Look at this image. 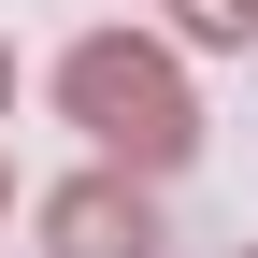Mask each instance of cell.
Returning a JSON list of instances; mask_svg holds the SVG:
<instances>
[{
    "mask_svg": "<svg viewBox=\"0 0 258 258\" xmlns=\"http://www.w3.org/2000/svg\"><path fill=\"white\" fill-rule=\"evenodd\" d=\"M0 115H15V43H0Z\"/></svg>",
    "mask_w": 258,
    "mask_h": 258,
    "instance_id": "3",
    "label": "cell"
},
{
    "mask_svg": "<svg viewBox=\"0 0 258 258\" xmlns=\"http://www.w3.org/2000/svg\"><path fill=\"white\" fill-rule=\"evenodd\" d=\"M244 15H258V0H244Z\"/></svg>",
    "mask_w": 258,
    "mask_h": 258,
    "instance_id": "5",
    "label": "cell"
},
{
    "mask_svg": "<svg viewBox=\"0 0 258 258\" xmlns=\"http://www.w3.org/2000/svg\"><path fill=\"white\" fill-rule=\"evenodd\" d=\"M57 101H72V129L115 158V172H172V158L201 144V115H186L172 57H158V43H129V29H101V43H72V57H57Z\"/></svg>",
    "mask_w": 258,
    "mask_h": 258,
    "instance_id": "1",
    "label": "cell"
},
{
    "mask_svg": "<svg viewBox=\"0 0 258 258\" xmlns=\"http://www.w3.org/2000/svg\"><path fill=\"white\" fill-rule=\"evenodd\" d=\"M43 244H57V258H158V201H144L129 172H72V186L43 201Z\"/></svg>",
    "mask_w": 258,
    "mask_h": 258,
    "instance_id": "2",
    "label": "cell"
},
{
    "mask_svg": "<svg viewBox=\"0 0 258 258\" xmlns=\"http://www.w3.org/2000/svg\"><path fill=\"white\" fill-rule=\"evenodd\" d=\"M0 215H15V172H0Z\"/></svg>",
    "mask_w": 258,
    "mask_h": 258,
    "instance_id": "4",
    "label": "cell"
}]
</instances>
